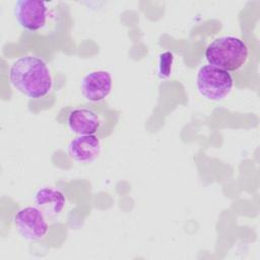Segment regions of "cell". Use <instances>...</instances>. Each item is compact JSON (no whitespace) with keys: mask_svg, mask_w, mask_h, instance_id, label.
I'll return each mask as SVG.
<instances>
[{"mask_svg":"<svg viewBox=\"0 0 260 260\" xmlns=\"http://www.w3.org/2000/svg\"><path fill=\"white\" fill-rule=\"evenodd\" d=\"M9 81L15 89L32 100L48 95L54 82L48 64L34 55L21 56L11 64Z\"/></svg>","mask_w":260,"mask_h":260,"instance_id":"cell-1","label":"cell"},{"mask_svg":"<svg viewBox=\"0 0 260 260\" xmlns=\"http://www.w3.org/2000/svg\"><path fill=\"white\" fill-rule=\"evenodd\" d=\"M248 57L249 48L246 43L233 36L217 38L205 49V58L208 64L228 72L242 68Z\"/></svg>","mask_w":260,"mask_h":260,"instance_id":"cell-2","label":"cell"},{"mask_svg":"<svg viewBox=\"0 0 260 260\" xmlns=\"http://www.w3.org/2000/svg\"><path fill=\"white\" fill-rule=\"evenodd\" d=\"M60 113L67 128L76 135H96L106 125V116L110 112L105 105L83 104L68 107ZM99 136V135H98Z\"/></svg>","mask_w":260,"mask_h":260,"instance_id":"cell-3","label":"cell"},{"mask_svg":"<svg viewBox=\"0 0 260 260\" xmlns=\"http://www.w3.org/2000/svg\"><path fill=\"white\" fill-rule=\"evenodd\" d=\"M14 16L21 28L29 32L46 30L53 19L50 3L37 0H18L14 5Z\"/></svg>","mask_w":260,"mask_h":260,"instance_id":"cell-4","label":"cell"},{"mask_svg":"<svg viewBox=\"0 0 260 260\" xmlns=\"http://www.w3.org/2000/svg\"><path fill=\"white\" fill-rule=\"evenodd\" d=\"M196 85L200 94L206 100L220 101L232 91L234 78L230 72L208 64L199 69Z\"/></svg>","mask_w":260,"mask_h":260,"instance_id":"cell-5","label":"cell"},{"mask_svg":"<svg viewBox=\"0 0 260 260\" xmlns=\"http://www.w3.org/2000/svg\"><path fill=\"white\" fill-rule=\"evenodd\" d=\"M17 234L24 240L42 241L49 232V222L45 214L37 206L20 208L13 217Z\"/></svg>","mask_w":260,"mask_h":260,"instance_id":"cell-6","label":"cell"},{"mask_svg":"<svg viewBox=\"0 0 260 260\" xmlns=\"http://www.w3.org/2000/svg\"><path fill=\"white\" fill-rule=\"evenodd\" d=\"M113 79L106 70H93L83 76L80 82V91L83 98L92 104L104 101L112 91Z\"/></svg>","mask_w":260,"mask_h":260,"instance_id":"cell-7","label":"cell"},{"mask_svg":"<svg viewBox=\"0 0 260 260\" xmlns=\"http://www.w3.org/2000/svg\"><path fill=\"white\" fill-rule=\"evenodd\" d=\"M34 202L48 220H56L65 208L66 198L64 193L57 188L43 187L35 193Z\"/></svg>","mask_w":260,"mask_h":260,"instance_id":"cell-8","label":"cell"},{"mask_svg":"<svg viewBox=\"0 0 260 260\" xmlns=\"http://www.w3.org/2000/svg\"><path fill=\"white\" fill-rule=\"evenodd\" d=\"M67 150L69 156L75 161L92 162L102 151L101 137L98 135H77L69 142Z\"/></svg>","mask_w":260,"mask_h":260,"instance_id":"cell-9","label":"cell"}]
</instances>
